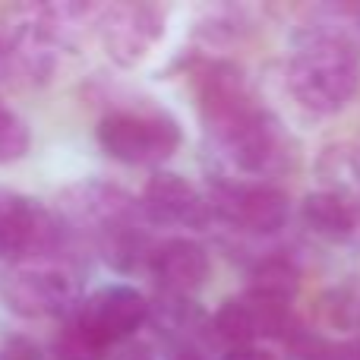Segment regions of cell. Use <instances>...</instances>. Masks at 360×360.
<instances>
[{
	"label": "cell",
	"mask_w": 360,
	"mask_h": 360,
	"mask_svg": "<svg viewBox=\"0 0 360 360\" xmlns=\"http://www.w3.org/2000/svg\"><path fill=\"white\" fill-rule=\"evenodd\" d=\"M212 215L243 234H278L291 218V199L269 180H221L209 190Z\"/></svg>",
	"instance_id": "cell-4"
},
{
	"label": "cell",
	"mask_w": 360,
	"mask_h": 360,
	"mask_svg": "<svg viewBox=\"0 0 360 360\" xmlns=\"http://www.w3.org/2000/svg\"><path fill=\"white\" fill-rule=\"evenodd\" d=\"M300 221L323 240L348 243L360 231V202L335 190H316L300 202Z\"/></svg>",
	"instance_id": "cell-13"
},
{
	"label": "cell",
	"mask_w": 360,
	"mask_h": 360,
	"mask_svg": "<svg viewBox=\"0 0 360 360\" xmlns=\"http://www.w3.org/2000/svg\"><path fill=\"white\" fill-rule=\"evenodd\" d=\"M294 105L313 117L342 114L360 89V54L342 25H307L285 70Z\"/></svg>",
	"instance_id": "cell-1"
},
{
	"label": "cell",
	"mask_w": 360,
	"mask_h": 360,
	"mask_svg": "<svg viewBox=\"0 0 360 360\" xmlns=\"http://www.w3.org/2000/svg\"><path fill=\"white\" fill-rule=\"evenodd\" d=\"M4 300L19 316L67 319L82 297L76 294L73 278L60 269H19L4 281Z\"/></svg>",
	"instance_id": "cell-10"
},
{
	"label": "cell",
	"mask_w": 360,
	"mask_h": 360,
	"mask_svg": "<svg viewBox=\"0 0 360 360\" xmlns=\"http://www.w3.org/2000/svg\"><path fill=\"white\" fill-rule=\"evenodd\" d=\"M193 92H196L202 124L209 127L215 143H224L231 133H237L247 120H253L262 111L247 73L231 60L199 63L193 70Z\"/></svg>",
	"instance_id": "cell-3"
},
{
	"label": "cell",
	"mask_w": 360,
	"mask_h": 360,
	"mask_svg": "<svg viewBox=\"0 0 360 360\" xmlns=\"http://www.w3.org/2000/svg\"><path fill=\"white\" fill-rule=\"evenodd\" d=\"M250 288L262 294H272V297H281V300H294V294L300 288V269L285 253L262 256L250 269Z\"/></svg>",
	"instance_id": "cell-14"
},
{
	"label": "cell",
	"mask_w": 360,
	"mask_h": 360,
	"mask_svg": "<svg viewBox=\"0 0 360 360\" xmlns=\"http://www.w3.org/2000/svg\"><path fill=\"white\" fill-rule=\"evenodd\" d=\"M212 332L221 338L228 348H250L269 338H291L294 332V313L291 300L272 297V294L243 288L240 294L228 297L212 316Z\"/></svg>",
	"instance_id": "cell-5"
},
{
	"label": "cell",
	"mask_w": 360,
	"mask_h": 360,
	"mask_svg": "<svg viewBox=\"0 0 360 360\" xmlns=\"http://www.w3.org/2000/svg\"><path fill=\"white\" fill-rule=\"evenodd\" d=\"M76 316L82 319L86 329H92L108 348H124L130 345V338L146 326V319L152 316V307L136 288L130 285H105L95 294L79 300Z\"/></svg>",
	"instance_id": "cell-9"
},
{
	"label": "cell",
	"mask_w": 360,
	"mask_h": 360,
	"mask_svg": "<svg viewBox=\"0 0 360 360\" xmlns=\"http://www.w3.org/2000/svg\"><path fill=\"white\" fill-rule=\"evenodd\" d=\"M168 360H205V354L199 348H171Z\"/></svg>",
	"instance_id": "cell-19"
},
{
	"label": "cell",
	"mask_w": 360,
	"mask_h": 360,
	"mask_svg": "<svg viewBox=\"0 0 360 360\" xmlns=\"http://www.w3.org/2000/svg\"><path fill=\"white\" fill-rule=\"evenodd\" d=\"M114 360H152L149 357V348H143V345H124V348L117 351V354H111Z\"/></svg>",
	"instance_id": "cell-18"
},
{
	"label": "cell",
	"mask_w": 360,
	"mask_h": 360,
	"mask_svg": "<svg viewBox=\"0 0 360 360\" xmlns=\"http://www.w3.org/2000/svg\"><path fill=\"white\" fill-rule=\"evenodd\" d=\"M32 149V130L16 111L0 105V165L22 162Z\"/></svg>",
	"instance_id": "cell-16"
},
{
	"label": "cell",
	"mask_w": 360,
	"mask_h": 360,
	"mask_svg": "<svg viewBox=\"0 0 360 360\" xmlns=\"http://www.w3.org/2000/svg\"><path fill=\"white\" fill-rule=\"evenodd\" d=\"M0 360H44V351L38 348L32 338L10 335L4 345H0Z\"/></svg>",
	"instance_id": "cell-17"
},
{
	"label": "cell",
	"mask_w": 360,
	"mask_h": 360,
	"mask_svg": "<svg viewBox=\"0 0 360 360\" xmlns=\"http://www.w3.org/2000/svg\"><path fill=\"white\" fill-rule=\"evenodd\" d=\"M67 237V224L57 221L41 202L0 186V262L54 253Z\"/></svg>",
	"instance_id": "cell-6"
},
{
	"label": "cell",
	"mask_w": 360,
	"mask_h": 360,
	"mask_svg": "<svg viewBox=\"0 0 360 360\" xmlns=\"http://www.w3.org/2000/svg\"><path fill=\"white\" fill-rule=\"evenodd\" d=\"M6 63V57H4V44H0V67H4Z\"/></svg>",
	"instance_id": "cell-20"
},
{
	"label": "cell",
	"mask_w": 360,
	"mask_h": 360,
	"mask_svg": "<svg viewBox=\"0 0 360 360\" xmlns=\"http://www.w3.org/2000/svg\"><path fill=\"white\" fill-rule=\"evenodd\" d=\"M143 218L162 228H205L212 221V202L184 174L158 171L149 177L139 196Z\"/></svg>",
	"instance_id": "cell-11"
},
{
	"label": "cell",
	"mask_w": 360,
	"mask_h": 360,
	"mask_svg": "<svg viewBox=\"0 0 360 360\" xmlns=\"http://www.w3.org/2000/svg\"><path fill=\"white\" fill-rule=\"evenodd\" d=\"M95 136L108 158L130 168H155L184 146V130L165 111H111L98 120Z\"/></svg>",
	"instance_id": "cell-2"
},
{
	"label": "cell",
	"mask_w": 360,
	"mask_h": 360,
	"mask_svg": "<svg viewBox=\"0 0 360 360\" xmlns=\"http://www.w3.org/2000/svg\"><path fill=\"white\" fill-rule=\"evenodd\" d=\"M165 35V10L155 4H111L98 13V38L117 67H136Z\"/></svg>",
	"instance_id": "cell-8"
},
{
	"label": "cell",
	"mask_w": 360,
	"mask_h": 360,
	"mask_svg": "<svg viewBox=\"0 0 360 360\" xmlns=\"http://www.w3.org/2000/svg\"><path fill=\"white\" fill-rule=\"evenodd\" d=\"M218 146H221L224 155H228L243 174L259 177V180L278 177V174H285V171H291L294 158H297L288 130L266 108Z\"/></svg>",
	"instance_id": "cell-7"
},
{
	"label": "cell",
	"mask_w": 360,
	"mask_h": 360,
	"mask_svg": "<svg viewBox=\"0 0 360 360\" xmlns=\"http://www.w3.org/2000/svg\"><path fill=\"white\" fill-rule=\"evenodd\" d=\"M149 275L162 285L165 294L174 297H190L193 291L209 281L212 275V256L193 237H168V240L155 243L146 259Z\"/></svg>",
	"instance_id": "cell-12"
},
{
	"label": "cell",
	"mask_w": 360,
	"mask_h": 360,
	"mask_svg": "<svg viewBox=\"0 0 360 360\" xmlns=\"http://www.w3.org/2000/svg\"><path fill=\"white\" fill-rule=\"evenodd\" d=\"M54 354L57 360H111V348L92 329H86L76 313H70L63 319V329L57 332Z\"/></svg>",
	"instance_id": "cell-15"
}]
</instances>
